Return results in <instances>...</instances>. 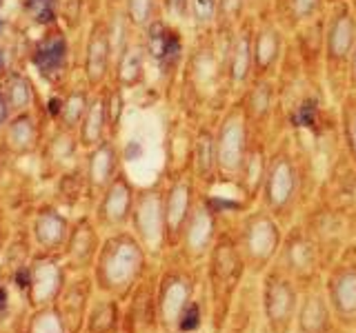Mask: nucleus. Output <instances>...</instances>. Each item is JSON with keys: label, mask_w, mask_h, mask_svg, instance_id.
Masks as SVG:
<instances>
[{"label": "nucleus", "mask_w": 356, "mask_h": 333, "mask_svg": "<svg viewBox=\"0 0 356 333\" xmlns=\"http://www.w3.org/2000/svg\"><path fill=\"white\" fill-rule=\"evenodd\" d=\"M127 333H156L161 331L159 320V275L145 273L143 280L134 287V296L125 318Z\"/></svg>", "instance_id": "24"}, {"label": "nucleus", "mask_w": 356, "mask_h": 333, "mask_svg": "<svg viewBox=\"0 0 356 333\" xmlns=\"http://www.w3.org/2000/svg\"><path fill=\"white\" fill-rule=\"evenodd\" d=\"M194 136L196 122L185 114L176 116L165 138V182L189 176L194 166Z\"/></svg>", "instance_id": "20"}, {"label": "nucleus", "mask_w": 356, "mask_h": 333, "mask_svg": "<svg viewBox=\"0 0 356 333\" xmlns=\"http://www.w3.org/2000/svg\"><path fill=\"white\" fill-rule=\"evenodd\" d=\"M216 120L196 122L194 136V166L192 176L198 185V191H214L218 187V158H216Z\"/></svg>", "instance_id": "25"}, {"label": "nucleus", "mask_w": 356, "mask_h": 333, "mask_svg": "<svg viewBox=\"0 0 356 333\" xmlns=\"http://www.w3.org/2000/svg\"><path fill=\"white\" fill-rule=\"evenodd\" d=\"M134 189L125 176H116L111 185L105 189L103 203H100V220L107 227H122L131 220L134 211Z\"/></svg>", "instance_id": "26"}, {"label": "nucleus", "mask_w": 356, "mask_h": 333, "mask_svg": "<svg viewBox=\"0 0 356 333\" xmlns=\"http://www.w3.org/2000/svg\"><path fill=\"white\" fill-rule=\"evenodd\" d=\"M348 5H350V9L354 11V16H356V0H348Z\"/></svg>", "instance_id": "44"}, {"label": "nucleus", "mask_w": 356, "mask_h": 333, "mask_svg": "<svg viewBox=\"0 0 356 333\" xmlns=\"http://www.w3.org/2000/svg\"><path fill=\"white\" fill-rule=\"evenodd\" d=\"M3 65H5V58H3V53H0V71H3Z\"/></svg>", "instance_id": "45"}, {"label": "nucleus", "mask_w": 356, "mask_h": 333, "mask_svg": "<svg viewBox=\"0 0 356 333\" xmlns=\"http://www.w3.org/2000/svg\"><path fill=\"white\" fill-rule=\"evenodd\" d=\"M163 16L174 25H187L189 22V0H161Z\"/></svg>", "instance_id": "38"}, {"label": "nucleus", "mask_w": 356, "mask_h": 333, "mask_svg": "<svg viewBox=\"0 0 356 333\" xmlns=\"http://www.w3.org/2000/svg\"><path fill=\"white\" fill-rule=\"evenodd\" d=\"M294 333H356V329L345 327L339 316L334 314L321 280L300 291V307Z\"/></svg>", "instance_id": "16"}, {"label": "nucleus", "mask_w": 356, "mask_h": 333, "mask_svg": "<svg viewBox=\"0 0 356 333\" xmlns=\"http://www.w3.org/2000/svg\"><path fill=\"white\" fill-rule=\"evenodd\" d=\"M234 227H236L241 251L248 262V271L252 275H263L281 251L285 227L261 205L241 211L234 218Z\"/></svg>", "instance_id": "6"}, {"label": "nucleus", "mask_w": 356, "mask_h": 333, "mask_svg": "<svg viewBox=\"0 0 356 333\" xmlns=\"http://www.w3.org/2000/svg\"><path fill=\"white\" fill-rule=\"evenodd\" d=\"M356 47V16L350 9L348 0L327 9L325 25V71H323V85L332 100L339 105L350 94V58Z\"/></svg>", "instance_id": "5"}, {"label": "nucleus", "mask_w": 356, "mask_h": 333, "mask_svg": "<svg viewBox=\"0 0 356 333\" xmlns=\"http://www.w3.org/2000/svg\"><path fill=\"white\" fill-rule=\"evenodd\" d=\"M67 56V42L63 38H54L49 42H44L42 47L33 56V62L40 67V71L44 76H51L56 71H60V67L65 62Z\"/></svg>", "instance_id": "33"}, {"label": "nucleus", "mask_w": 356, "mask_h": 333, "mask_svg": "<svg viewBox=\"0 0 356 333\" xmlns=\"http://www.w3.org/2000/svg\"><path fill=\"white\" fill-rule=\"evenodd\" d=\"M234 27L194 31L189 40L181 76L176 83L181 114L189 120H214L234 100L227 60Z\"/></svg>", "instance_id": "2"}, {"label": "nucleus", "mask_w": 356, "mask_h": 333, "mask_svg": "<svg viewBox=\"0 0 356 333\" xmlns=\"http://www.w3.org/2000/svg\"><path fill=\"white\" fill-rule=\"evenodd\" d=\"M254 16V78H274L285 56L289 33L276 22L272 9Z\"/></svg>", "instance_id": "15"}, {"label": "nucleus", "mask_w": 356, "mask_h": 333, "mask_svg": "<svg viewBox=\"0 0 356 333\" xmlns=\"http://www.w3.org/2000/svg\"><path fill=\"white\" fill-rule=\"evenodd\" d=\"M232 216H238V214H232V211L222 209L220 200H216L214 191H209V194L200 191L176 251L181 253L187 262L205 264L222 225H225L227 218Z\"/></svg>", "instance_id": "9"}, {"label": "nucleus", "mask_w": 356, "mask_h": 333, "mask_svg": "<svg viewBox=\"0 0 356 333\" xmlns=\"http://www.w3.org/2000/svg\"><path fill=\"white\" fill-rule=\"evenodd\" d=\"M348 80H350V92H356V47H354V53H352V58H350V76H348Z\"/></svg>", "instance_id": "41"}, {"label": "nucleus", "mask_w": 356, "mask_h": 333, "mask_svg": "<svg viewBox=\"0 0 356 333\" xmlns=\"http://www.w3.org/2000/svg\"><path fill=\"white\" fill-rule=\"evenodd\" d=\"M118 166V151L111 140H103L94 147L92 160H89V180L98 189H107L116 178Z\"/></svg>", "instance_id": "30"}, {"label": "nucleus", "mask_w": 356, "mask_h": 333, "mask_svg": "<svg viewBox=\"0 0 356 333\" xmlns=\"http://www.w3.org/2000/svg\"><path fill=\"white\" fill-rule=\"evenodd\" d=\"M254 131L248 116L236 98L216 120V158H218V185L236 182L245 153L250 149Z\"/></svg>", "instance_id": "10"}, {"label": "nucleus", "mask_w": 356, "mask_h": 333, "mask_svg": "<svg viewBox=\"0 0 356 333\" xmlns=\"http://www.w3.org/2000/svg\"><path fill=\"white\" fill-rule=\"evenodd\" d=\"M259 278L267 333H294L300 307V287L276 262Z\"/></svg>", "instance_id": "12"}, {"label": "nucleus", "mask_w": 356, "mask_h": 333, "mask_svg": "<svg viewBox=\"0 0 356 333\" xmlns=\"http://www.w3.org/2000/svg\"><path fill=\"white\" fill-rule=\"evenodd\" d=\"M314 200L339 216L356 238V166L345 155L343 147L330 158Z\"/></svg>", "instance_id": "11"}, {"label": "nucleus", "mask_w": 356, "mask_h": 333, "mask_svg": "<svg viewBox=\"0 0 356 333\" xmlns=\"http://www.w3.org/2000/svg\"><path fill=\"white\" fill-rule=\"evenodd\" d=\"M274 262L300 287V291L321 282L330 266L318 242L312 238V233L305 229L300 220L285 227L281 251H278Z\"/></svg>", "instance_id": "8"}, {"label": "nucleus", "mask_w": 356, "mask_h": 333, "mask_svg": "<svg viewBox=\"0 0 356 333\" xmlns=\"http://www.w3.org/2000/svg\"><path fill=\"white\" fill-rule=\"evenodd\" d=\"M272 0H248V11L250 14H261V11L270 9Z\"/></svg>", "instance_id": "40"}, {"label": "nucleus", "mask_w": 356, "mask_h": 333, "mask_svg": "<svg viewBox=\"0 0 356 333\" xmlns=\"http://www.w3.org/2000/svg\"><path fill=\"white\" fill-rule=\"evenodd\" d=\"M5 118H7V105H5V98L0 96V125L5 122Z\"/></svg>", "instance_id": "43"}, {"label": "nucleus", "mask_w": 356, "mask_h": 333, "mask_svg": "<svg viewBox=\"0 0 356 333\" xmlns=\"http://www.w3.org/2000/svg\"><path fill=\"white\" fill-rule=\"evenodd\" d=\"M337 122L341 147L356 166V92H350L337 105Z\"/></svg>", "instance_id": "31"}, {"label": "nucleus", "mask_w": 356, "mask_h": 333, "mask_svg": "<svg viewBox=\"0 0 356 333\" xmlns=\"http://www.w3.org/2000/svg\"><path fill=\"white\" fill-rule=\"evenodd\" d=\"M238 103L254 133L276 140V83L274 78H252L238 94Z\"/></svg>", "instance_id": "17"}, {"label": "nucleus", "mask_w": 356, "mask_h": 333, "mask_svg": "<svg viewBox=\"0 0 356 333\" xmlns=\"http://www.w3.org/2000/svg\"><path fill=\"white\" fill-rule=\"evenodd\" d=\"M272 16L287 33L307 25L330 9L327 0H272Z\"/></svg>", "instance_id": "27"}, {"label": "nucleus", "mask_w": 356, "mask_h": 333, "mask_svg": "<svg viewBox=\"0 0 356 333\" xmlns=\"http://www.w3.org/2000/svg\"><path fill=\"white\" fill-rule=\"evenodd\" d=\"M147 251L136 236L116 233L107 240L98 262V280L105 291L127 298L145 273H147Z\"/></svg>", "instance_id": "7"}, {"label": "nucleus", "mask_w": 356, "mask_h": 333, "mask_svg": "<svg viewBox=\"0 0 356 333\" xmlns=\"http://www.w3.org/2000/svg\"><path fill=\"white\" fill-rule=\"evenodd\" d=\"M234 218H227L222 225L218 238L211 247L207 260H205V278L209 287V300H211V320H209V333H220L225 325L227 314L234 305L241 284L250 275L248 262L241 251L236 227Z\"/></svg>", "instance_id": "4"}, {"label": "nucleus", "mask_w": 356, "mask_h": 333, "mask_svg": "<svg viewBox=\"0 0 356 333\" xmlns=\"http://www.w3.org/2000/svg\"><path fill=\"white\" fill-rule=\"evenodd\" d=\"M218 0H189V25L194 31H209L218 25Z\"/></svg>", "instance_id": "34"}, {"label": "nucleus", "mask_w": 356, "mask_h": 333, "mask_svg": "<svg viewBox=\"0 0 356 333\" xmlns=\"http://www.w3.org/2000/svg\"><path fill=\"white\" fill-rule=\"evenodd\" d=\"M27 5L40 25H49L56 18V0H27Z\"/></svg>", "instance_id": "39"}, {"label": "nucleus", "mask_w": 356, "mask_h": 333, "mask_svg": "<svg viewBox=\"0 0 356 333\" xmlns=\"http://www.w3.org/2000/svg\"><path fill=\"white\" fill-rule=\"evenodd\" d=\"M161 333H209L211 300L205 264L187 262L176 249L165 253L159 273Z\"/></svg>", "instance_id": "3"}, {"label": "nucleus", "mask_w": 356, "mask_h": 333, "mask_svg": "<svg viewBox=\"0 0 356 333\" xmlns=\"http://www.w3.org/2000/svg\"><path fill=\"white\" fill-rule=\"evenodd\" d=\"M60 111H63V103H60L58 98H51V100H49V114H51V116H58Z\"/></svg>", "instance_id": "42"}, {"label": "nucleus", "mask_w": 356, "mask_h": 333, "mask_svg": "<svg viewBox=\"0 0 356 333\" xmlns=\"http://www.w3.org/2000/svg\"><path fill=\"white\" fill-rule=\"evenodd\" d=\"M318 144L307 131H287L272 144L259 205L289 227L314 200L323 171Z\"/></svg>", "instance_id": "1"}, {"label": "nucleus", "mask_w": 356, "mask_h": 333, "mask_svg": "<svg viewBox=\"0 0 356 333\" xmlns=\"http://www.w3.org/2000/svg\"><path fill=\"white\" fill-rule=\"evenodd\" d=\"M125 11L134 27L145 29L152 20L163 16V5L161 0H125Z\"/></svg>", "instance_id": "35"}, {"label": "nucleus", "mask_w": 356, "mask_h": 333, "mask_svg": "<svg viewBox=\"0 0 356 333\" xmlns=\"http://www.w3.org/2000/svg\"><path fill=\"white\" fill-rule=\"evenodd\" d=\"M103 111H105V122L107 131L116 129L120 125L122 111H125V98H122V87H109L107 94L103 96Z\"/></svg>", "instance_id": "36"}, {"label": "nucleus", "mask_w": 356, "mask_h": 333, "mask_svg": "<svg viewBox=\"0 0 356 333\" xmlns=\"http://www.w3.org/2000/svg\"><path fill=\"white\" fill-rule=\"evenodd\" d=\"M330 5H337V3H343V0H327Z\"/></svg>", "instance_id": "46"}, {"label": "nucleus", "mask_w": 356, "mask_h": 333, "mask_svg": "<svg viewBox=\"0 0 356 333\" xmlns=\"http://www.w3.org/2000/svg\"><path fill=\"white\" fill-rule=\"evenodd\" d=\"M198 185L194 176H183L178 180L167 182L165 189V236H167V251L176 249L183 238V231L189 216L198 200Z\"/></svg>", "instance_id": "18"}, {"label": "nucleus", "mask_w": 356, "mask_h": 333, "mask_svg": "<svg viewBox=\"0 0 356 333\" xmlns=\"http://www.w3.org/2000/svg\"><path fill=\"white\" fill-rule=\"evenodd\" d=\"M325 296L345 327L356 329V240L334 258L323 275Z\"/></svg>", "instance_id": "13"}, {"label": "nucleus", "mask_w": 356, "mask_h": 333, "mask_svg": "<svg viewBox=\"0 0 356 333\" xmlns=\"http://www.w3.org/2000/svg\"><path fill=\"white\" fill-rule=\"evenodd\" d=\"M165 187H154L143 191L134 200L131 222L134 236L140 240L147 253L163 255L167 253V236H165Z\"/></svg>", "instance_id": "14"}, {"label": "nucleus", "mask_w": 356, "mask_h": 333, "mask_svg": "<svg viewBox=\"0 0 356 333\" xmlns=\"http://www.w3.org/2000/svg\"><path fill=\"white\" fill-rule=\"evenodd\" d=\"M254 27H256V16L248 14L234 27L232 33L227 76H229V87L234 98H238V94L254 78Z\"/></svg>", "instance_id": "22"}, {"label": "nucleus", "mask_w": 356, "mask_h": 333, "mask_svg": "<svg viewBox=\"0 0 356 333\" xmlns=\"http://www.w3.org/2000/svg\"><path fill=\"white\" fill-rule=\"evenodd\" d=\"M0 27H3V25H0Z\"/></svg>", "instance_id": "47"}, {"label": "nucleus", "mask_w": 356, "mask_h": 333, "mask_svg": "<svg viewBox=\"0 0 356 333\" xmlns=\"http://www.w3.org/2000/svg\"><path fill=\"white\" fill-rule=\"evenodd\" d=\"M107 133V122H105V111H103V98L89 100V107L83 116V142L87 147H96L105 140Z\"/></svg>", "instance_id": "32"}, {"label": "nucleus", "mask_w": 356, "mask_h": 333, "mask_svg": "<svg viewBox=\"0 0 356 333\" xmlns=\"http://www.w3.org/2000/svg\"><path fill=\"white\" fill-rule=\"evenodd\" d=\"M114 56H116V51H114V44H111L109 25L107 22H96L94 29H92V36H89V44H87V78H89V83L98 85V83L105 80Z\"/></svg>", "instance_id": "28"}, {"label": "nucleus", "mask_w": 356, "mask_h": 333, "mask_svg": "<svg viewBox=\"0 0 356 333\" xmlns=\"http://www.w3.org/2000/svg\"><path fill=\"white\" fill-rule=\"evenodd\" d=\"M147 51L143 42H127L116 53V80L122 89H134L145 80V62Z\"/></svg>", "instance_id": "29"}, {"label": "nucleus", "mask_w": 356, "mask_h": 333, "mask_svg": "<svg viewBox=\"0 0 356 333\" xmlns=\"http://www.w3.org/2000/svg\"><path fill=\"white\" fill-rule=\"evenodd\" d=\"M220 333H267L263 302H261V278L248 275L241 284L234 305L227 314Z\"/></svg>", "instance_id": "19"}, {"label": "nucleus", "mask_w": 356, "mask_h": 333, "mask_svg": "<svg viewBox=\"0 0 356 333\" xmlns=\"http://www.w3.org/2000/svg\"><path fill=\"white\" fill-rule=\"evenodd\" d=\"M325 25L327 11L289 33V44L300 67L316 83H323V71H325Z\"/></svg>", "instance_id": "21"}, {"label": "nucleus", "mask_w": 356, "mask_h": 333, "mask_svg": "<svg viewBox=\"0 0 356 333\" xmlns=\"http://www.w3.org/2000/svg\"><path fill=\"white\" fill-rule=\"evenodd\" d=\"M218 7H220V14H218L220 27H236L238 22L250 14L248 0H218Z\"/></svg>", "instance_id": "37"}, {"label": "nucleus", "mask_w": 356, "mask_h": 333, "mask_svg": "<svg viewBox=\"0 0 356 333\" xmlns=\"http://www.w3.org/2000/svg\"><path fill=\"white\" fill-rule=\"evenodd\" d=\"M272 144H274V140L270 136H263V133H254L252 136L250 149H248V153H245V160L241 164L236 182H234V189L241 194L245 207L259 205L265 171H267V162H270Z\"/></svg>", "instance_id": "23"}]
</instances>
